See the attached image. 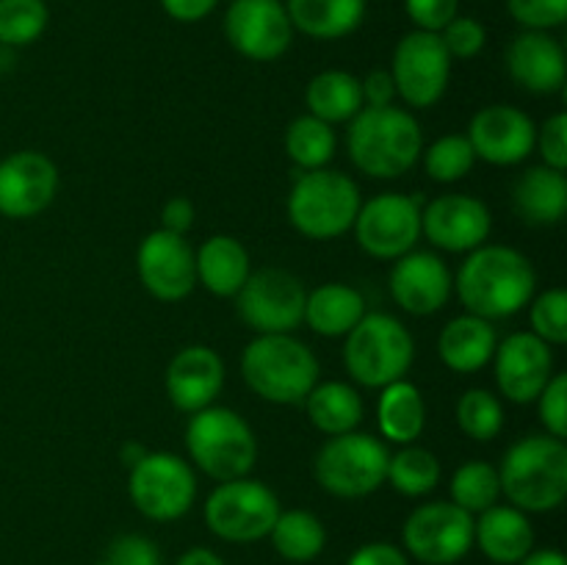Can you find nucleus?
I'll return each mask as SVG.
<instances>
[{
  "mask_svg": "<svg viewBox=\"0 0 567 565\" xmlns=\"http://www.w3.org/2000/svg\"><path fill=\"white\" fill-rule=\"evenodd\" d=\"M537 275L524 253L504 244H482L471 249L457 271V297L465 310L480 319H509L535 297Z\"/></svg>",
  "mask_w": 567,
  "mask_h": 565,
  "instance_id": "obj_1",
  "label": "nucleus"
},
{
  "mask_svg": "<svg viewBox=\"0 0 567 565\" xmlns=\"http://www.w3.org/2000/svg\"><path fill=\"white\" fill-rule=\"evenodd\" d=\"M347 147L349 158L363 175L391 181L413 170L424 150V136L419 120L410 111L396 105H363L349 120Z\"/></svg>",
  "mask_w": 567,
  "mask_h": 565,
  "instance_id": "obj_2",
  "label": "nucleus"
},
{
  "mask_svg": "<svg viewBox=\"0 0 567 565\" xmlns=\"http://www.w3.org/2000/svg\"><path fill=\"white\" fill-rule=\"evenodd\" d=\"M502 493L524 513H548L567 496V446L554 435H526L498 469Z\"/></svg>",
  "mask_w": 567,
  "mask_h": 565,
  "instance_id": "obj_3",
  "label": "nucleus"
},
{
  "mask_svg": "<svg viewBox=\"0 0 567 565\" xmlns=\"http://www.w3.org/2000/svg\"><path fill=\"white\" fill-rule=\"evenodd\" d=\"M241 377L249 391L271 404H302L319 382V360L313 349L291 332L258 336L241 355Z\"/></svg>",
  "mask_w": 567,
  "mask_h": 565,
  "instance_id": "obj_4",
  "label": "nucleus"
},
{
  "mask_svg": "<svg viewBox=\"0 0 567 565\" xmlns=\"http://www.w3.org/2000/svg\"><path fill=\"white\" fill-rule=\"evenodd\" d=\"M186 449L192 463L216 482L241 480L258 460V438L252 427L230 408L208 404L192 413L186 427Z\"/></svg>",
  "mask_w": 567,
  "mask_h": 565,
  "instance_id": "obj_5",
  "label": "nucleus"
},
{
  "mask_svg": "<svg viewBox=\"0 0 567 565\" xmlns=\"http://www.w3.org/2000/svg\"><path fill=\"white\" fill-rule=\"evenodd\" d=\"M360 203V188L352 177L321 166L297 175L288 194V219L305 238L330 242L352 230Z\"/></svg>",
  "mask_w": 567,
  "mask_h": 565,
  "instance_id": "obj_6",
  "label": "nucleus"
},
{
  "mask_svg": "<svg viewBox=\"0 0 567 565\" xmlns=\"http://www.w3.org/2000/svg\"><path fill=\"white\" fill-rule=\"evenodd\" d=\"M415 358V341L408 327L388 314H365L347 332L343 363L354 382L385 388L404 380Z\"/></svg>",
  "mask_w": 567,
  "mask_h": 565,
  "instance_id": "obj_7",
  "label": "nucleus"
},
{
  "mask_svg": "<svg viewBox=\"0 0 567 565\" xmlns=\"http://www.w3.org/2000/svg\"><path fill=\"white\" fill-rule=\"evenodd\" d=\"M388 460H391V452L380 438L352 430L324 441V446L316 454L313 474L316 482L332 496L363 499L382 487Z\"/></svg>",
  "mask_w": 567,
  "mask_h": 565,
  "instance_id": "obj_8",
  "label": "nucleus"
},
{
  "mask_svg": "<svg viewBox=\"0 0 567 565\" xmlns=\"http://www.w3.org/2000/svg\"><path fill=\"white\" fill-rule=\"evenodd\" d=\"M280 513L275 491L249 476L219 482L205 502V524L227 543H255L269 537Z\"/></svg>",
  "mask_w": 567,
  "mask_h": 565,
  "instance_id": "obj_9",
  "label": "nucleus"
},
{
  "mask_svg": "<svg viewBox=\"0 0 567 565\" xmlns=\"http://www.w3.org/2000/svg\"><path fill=\"white\" fill-rule=\"evenodd\" d=\"M305 291L302 280L286 269L249 271L247 282L236 294V308L244 325L258 336L271 332H293L305 321Z\"/></svg>",
  "mask_w": 567,
  "mask_h": 565,
  "instance_id": "obj_10",
  "label": "nucleus"
},
{
  "mask_svg": "<svg viewBox=\"0 0 567 565\" xmlns=\"http://www.w3.org/2000/svg\"><path fill=\"white\" fill-rule=\"evenodd\" d=\"M131 502L153 521H177L192 510L197 496V476L192 465L169 452H147L131 469L127 480Z\"/></svg>",
  "mask_w": 567,
  "mask_h": 565,
  "instance_id": "obj_11",
  "label": "nucleus"
},
{
  "mask_svg": "<svg viewBox=\"0 0 567 565\" xmlns=\"http://www.w3.org/2000/svg\"><path fill=\"white\" fill-rule=\"evenodd\" d=\"M388 72L396 83V97L413 109H430L446 94L452 55L441 33L410 31L399 39Z\"/></svg>",
  "mask_w": 567,
  "mask_h": 565,
  "instance_id": "obj_12",
  "label": "nucleus"
},
{
  "mask_svg": "<svg viewBox=\"0 0 567 565\" xmlns=\"http://www.w3.org/2000/svg\"><path fill=\"white\" fill-rule=\"evenodd\" d=\"M474 521L454 502L421 504L404 521V548L424 565H452L474 546Z\"/></svg>",
  "mask_w": 567,
  "mask_h": 565,
  "instance_id": "obj_13",
  "label": "nucleus"
},
{
  "mask_svg": "<svg viewBox=\"0 0 567 565\" xmlns=\"http://www.w3.org/2000/svg\"><path fill=\"white\" fill-rule=\"evenodd\" d=\"M352 230L360 249L371 258L396 260L419 244L421 205L396 192L377 194L369 203H360Z\"/></svg>",
  "mask_w": 567,
  "mask_h": 565,
  "instance_id": "obj_14",
  "label": "nucleus"
},
{
  "mask_svg": "<svg viewBox=\"0 0 567 565\" xmlns=\"http://www.w3.org/2000/svg\"><path fill=\"white\" fill-rule=\"evenodd\" d=\"M225 37L244 59L275 61L291 48L293 25L280 0H233Z\"/></svg>",
  "mask_w": 567,
  "mask_h": 565,
  "instance_id": "obj_15",
  "label": "nucleus"
},
{
  "mask_svg": "<svg viewBox=\"0 0 567 565\" xmlns=\"http://www.w3.org/2000/svg\"><path fill=\"white\" fill-rule=\"evenodd\" d=\"M136 269L142 286L161 302H181L197 286L192 244L186 236L169 230H153L144 236L136 253Z\"/></svg>",
  "mask_w": 567,
  "mask_h": 565,
  "instance_id": "obj_16",
  "label": "nucleus"
},
{
  "mask_svg": "<svg viewBox=\"0 0 567 565\" xmlns=\"http://www.w3.org/2000/svg\"><path fill=\"white\" fill-rule=\"evenodd\" d=\"M59 192V170L48 155L20 150L0 161V214L9 219H31L53 203Z\"/></svg>",
  "mask_w": 567,
  "mask_h": 565,
  "instance_id": "obj_17",
  "label": "nucleus"
},
{
  "mask_svg": "<svg viewBox=\"0 0 567 565\" xmlns=\"http://www.w3.org/2000/svg\"><path fill=\"white\" fill-rule=\"evenodd\" d=\"M491 210L471 194H441L421 208V236L446 253H471L491 236Z\"/></svg>",
  "mask_w": 567,
  "mask_h": 565,
  "instance_id": "obj_18",
  "label": "nucleus"
},
{
  "mask_svg": "<svg viewBox=\"0 0 567 565\" xmlns=\"http://www.w3.org/2000/svg\"><path fill=\"white\" fill-rule=\"evenodd\" d=\"M537 127L529 114L515 105L493 103L471 116L468 142L476 158L496 166H513L529 158L535 150Z\"/></svg>",
  "mask_w": 567,
  "mask_h": 565,
  "instance_id": "obj_19",
  "label": "nucleus"
},
{
  "mask_svg": "<svg viewBox=\"0 0 567 565\" xmlns=\"http://www.w3.org/2000/svg\"><path fill=\"white\" fill-rule=\"evenodd\" d=\"M496 386L509 402L529 404L554 377V355L535 332H513L496 343Z\"/></svg>",
  "mask_w": 567,
  "mask_h": 565,
  "instance_id": "obj_20",
  "label": "nucleus"
},
{
  "mask_svg": "<svg viewBox=\"0 0 567 565\" xmlns=\"http://www.w3.org/2000/svg\"><path fill=\"white\" fill-rule=\"evenodd\" d=\"M388 288H391L393 302L402 310L413 316H430L449 302L454 291V277L441 255L410 249L408 255L393 260Z\"/></svg>",
  "mask_w": 567,
  "mask_h": 565,
  "instance_id": "obj_21",
  "label": "nucleus"
},
{
  "mask_svg": "<svg viewBox=\"0 0 567 565\" xmlns=\"http://www.w3.org/2000/svg\"><path fill=\"white\" fill-rule=\"evenodd\" d=\"M225 386V363L205 343L183 347L166 366V397L183 413H197L216 402Z\"/></svg>",
  "mask_w": 567,
  "mask_h": 565,
  "instance_id": "obj_22",
  "label": "nucleus"
},
{
  "mask_svg": "<svg viewBox=\"0 0 567 565\" xmlns=\"http://www.w3.org/2000/svg\"><path fill=\"white\" fill-rule=\"evenodd\" d=\"M507 72L520 89L532 94L563 92L567 61L563 44L546 31H524L509 42Z\"/></svg>",
  "mask_w": 567,
  "mask_h": 565,
  "instance_id": "obj_23",
  "label": "nucleus"
},
{
  "mask_svg": "<svg viewBox=\"0 0 567 565\" xmlns=\"http://www.w3.org/2000/svg\"><path fill=\"white\" fill-rule=\"evenodd\" d=\"M474 543L498 565H518L535 548V530L524 510L493 504L474 521Z\"/></svg>",
  "mask_w": 567,
  "mask_h": 565,
  "instance_id": "obj_24",
  "label": "nucleus"
},
{
  "mask_svg": "<svg viewBox=\"0 0 567 565\" xmlns=\"http://www.w3.org/2000/svg\"><path fill=\"white\" fill-rule=\"evenodd\" d=\"M496 327L493 321L480 319L474 314L457 316L449 321L437 336V355L443 363L460 374H474L482 366H487L496 352Z\"/></svg>",
  "mask_w": 567,
  "mask_h": 565,
  "instance_id": "obj_25",
  "label": "nucleus"
},
{
  "mask_svg": "<svg viewBox=\"0 0 567 565\" xmlns=\"http://www.w3.org/2000/svg\"><path fill=\"white\" fill-rule=\"evenodd\" d=\"M194 266H197V282H203L205 291L214 297H236L252 271L247 247L225 233L208 238L194 253Z\"/></svg>",
  "mask_w": 567,
  "mask_h": 565,
  "instance_id": "obj_26",
  "label": "nucleus"
},
{
  "mask_svg": "<svg viewBox=\"0 0 567 565\" xmlns=\"http://www.w3.org/2000/svg\"><path fill=\"white\" fill-rule=\"evenodd\" d=\"M513 205L532 225H557L567 210L565 172L546 164L526 170L513 186Z\"/></svg>",
  "mask_w": 567,
  "mask_h": 565,
  "instance_id": "obj_27",
  "label": "nucleus"
},
{
  "mask_svg": "<svg viewBox=\"0 0 567 565\" xmlns=\"http://www.w3.org/2000/svg\"><path fill=\"white\" fill-rule=\"evenodd\" d=\"M286 11L293 31L332 42L358 31L365 17V0H288Z\"/></svg>",
  "mask_w": 567,
  "mask_h": 565,
  "instance_id": "obj_28",
  "label": "nucleus"
},
{
  "mask_svg": "<svg viewBox=\"0 0 567 565\" xmlns=\"http://www.w3.org/2000/svg\"><path fill=\"white\" fill-rule=\"evenodd\" d=\"M365 316V299L347 282H324L305 299V321L313 332L327 338L347 336Z\"/></svg>",
  "mask_w": 567,
  "mask_h": 565,
  "instance_id": "obj_29",
  "label": "nucleus"
},
{
  "mask_svg": "<svg viewBox=\"0 0 567 565\" xmlns=\"http://www.w3.org/2000/svg\"><path fill=\"white\" fill-rule=\"evenodd\" d=\"M380 402H377V424L385 441L391 443H413L424 432L426 404L419 388L408 380H396L391 386L380 388Z\"/></svg>",
  "mask_w": 567,
  "mask_h": 565,
  "instance_id": "obj_30",
  "label": "nucleus"
},
{
  "mask_svg": "<svg viewBox=\"0 0 567 565\" xmlns=\"http://www.w3.org/2000/svg\"><path fill=\"white\" fill-rule=\"evenodd\" d=\"M310 424L324 435H343L363 421V399L347 382H316L305 397Z\"/></svg>",
  "mask_w": 567,
  "mask_h": 565,
  "instance_id": "obj_31",
  "label": "nucleus"
},
{
  "mask_svg": "<svg viewBox=\"0 0 567 565\" xmlns=\"http://www.w3.org/2000/svg\"><path fill=\"white\" fill-rule=\"evenodd\" d=\"M310 114L327 125L349 122L360 109H363V89L360 78L343 70H324L310 78L308 92H305Z\"/></svg>",
  "mask_w": 567,
  "mask_h": 565,
  "instance_id": "obj_32",
  "label": "nucleus"
},
{
  "mask_svg": "<svg viewBox=\"0 0 567 565\" xmlns=\"http://www.w3.org/2000/svg\"><path fill=\"white\" fill-rule=\"evenodd\" d=\"M269 537L275 552L288 563H310L324 552L327 530L308 510H288L277 515Z\"/></svg>",
  "mask_w": 567,
  "mask_h": 565,
  "instance_id": "obj_33",
  "label": "nucleus"
},
{
  "mask_svg": "<svg viewBox=\"0 0 567 565\" xmlns=\"http://www.w3.org/2000/svg\"><path fill=\"white\" fill-rule=\"evenodd\" d=\"M336 131L313 114L297 116L286 131V153L299 172L321 170L336 155Z\"/></svg>",
  "mask_w": 567,
  "mask_h": 565,
  "instance_id": "obj_34",
  "label": "nucleus"
},
{
  "mask_svg": "<svg viewBox=\"0 0 567 565\" xmlns=\"http://www.w3.org/2000/svg\"><path fill=\"white\" fill-rule=\"evenodd\" d=\"M385 482H391L404 496H424L441 482V463L430 449L408 443L388 460Z\"/></svg>",
  "mask_w": 567,
  "mask_h": 565,
  "instance_id": "obj_35",
  "label": "nucleus"
},
{
  "mask_svg": "<svg viewBox=\"0 0 567 565\" xmlns=\"http://www.w3.org/2000/svg\"><path fill=\"white\" fill-rule=\"evenodd\" d=\"M452 502L463 507L465 513L476 515L485 513L487 507L498 502L502 496V480H498L496 465L485 463V460H471L463 463L452 476Z\"/></svg>",
  "mask_w": 567,
  "mask_h": 565,
  "instance_id": "obj_36",
  "label": "nucleus"
},
{
  "mask_svg": "<svg viewBox=\"0 0 567 565\" xmlns=\"http://www.w3.org/2000/svg\"><path fill=\"white\" fill-rule=\"evenodd\" d=\"M457 424L474 441H493L504 427V408L496 393L471 388L457 399Z\"/></svg>",
  "mask_w": 567,
  "mask_h": 565,
  "instance_id": "obj_37",
  "label": "nucleus"
},
{
  "mask_svg": "<svg viewBox=\"0 0 567 565\" xmlns=\"http://www.w3.org/2000/svg\"><path fill=\"white\" fill-rule=\"evenodd\" d=\"M44 0H0V44L22 48L37 42L48 28Z\"/></svg>",
  "mask_w": 567,
  "mask_h": 565,
  "instance_id": "obj_38",
  "label": "nucleus"
},
{
  "mask_svg": "<svg viewBox=\"0 0 567 565\" xmlns=\"http://www.w3.org/2000/svg\"><path fill=\"white\" fill-rule=\"evenodd\" d=\"M424 153V170L432 181L437 183H457L474 170L476 155L474 147L465 136H457V133H449V136H441L437 142H432L430 147L421 150Z\"/></svg>",
  "mask_w": 567,
  "mask_h": 565,
  "instance_id": "obj_39",
  "label": "nucleus"
},
{
  "mask_svg": "<svg viewBox=\"0 0 567 565\" xmlns=\"http://www.w3.org/2000/svg\"><path fill=\"white\" fill-rule=\"evenodd\" d=\"M532 332L548 347H565L567 343V294L563 288H548L535 297L529 310Z\"/></svg>",
  "mask_w": 567,
  "mask_h": 565,
  "instance_id": "obj_40",
  "label": "nucleus"
},
{
  "mask_svg": "<svg viewBox=\"0 0 567 565\" xmlns=\"http://www.w3.org/2000/svg\"><path fill=\"white\" fill-rule=\"evenodd\" d=\"M441 39L443 44H446L449 55L460 61H468L474 59V55H480L482 50H485V42H487V31L485 25H482L480 20H474V17H454L452 22H449L446 28L441 31Z\"/></svg>",
  "mask_w": 567,
  "mask_h": 565,
  "instance_id": "obj_41",
  "label": "nucleus"
},
{
  "mask_svg": "<svg viewBox=\"0 0 567 565\" xmlns=\"http://www.w3.org/2000/svg\"><path fill=\"white\" fill-rule=\"evenodd\" d=\"M507 9L526 31H548L567 20V0H507Z\"/></svg>",
  "mask_w": 567,
  "mask_h": 565,
  "instance_id": "obj_42",
  "label": "nucleus"
},
{
  "mask_svg": "<svg viewBox=\"0 0 567 565\" xmlns=\"http://www.w3.org/2000/svg\"><path fill=\"white\" fill-rule=\"evenodd\" d=\"M535 402H537V410H540V421L546 424L548 435L565 441L567 438V374H554Z\"/></svg>",
  "mask_w": 567,
  "mask_h": 565,
  "instance_id": "obj_43",
  "label": "nucleus"
},
{
  "mask_svg": "<svg viewBox=\"0 0 567 565\" xmlns=\"http://www.w3.org/2000/svg\"><path fill=\"white\" fill-rule=\"evenodd\" d=\"M535 147L540 150L543 161L551 170H567V114H554L543 122L535 136Z\"/></svg>",
  "mask_w": 567,
  "mask_h": 565,
  "instance_id": "obj_44",
  "label": "nucleus"
},
{
  "mask_svg": "<svg viewBox=\"0 0 567 565\" xmlns=\"http://www.w3.org/2000/svg\"><path fill=\"white\" fill-rule=\"evenodd\" d=\"M404 11L419 31L441 33L457 17L460 0H404Z\"/></svg>",
  "mask_w": 567,
  "mask_h": 565,
  "instance_id": "obj_45",
  "label": "nucleus"
},
{
  "mask_svg": "<svg viewBox=\"0 0 567 565\" xmlns=\"http://www.w3.org/2000/svg\"><path fill=\"white\" fill-rule=\"evenodd\" d=\"M111 565H161V552L144 535H122L109 548Z\"/></svg>",
  "mask_w": 567,
  "mask_h": 565,
  "instance_id": "obj_46",
  "label": "nucleus"
},
{
  "mask_svg": "<svg viewBox=\"0 0 567 565\" xmlns=\"http://www.w3.org/2000/svg\"><path fill=\"white\" fill-rule=\"evenodd\" d=\"M360 89H363V105H369V109L393 105V100H396V83L388 70H371L360 81Z\"/></svg>",
  "mask_w": 567,
  "mask_h": 565,
  "instance_id": "obj_47",
  "label": "nucleus"
},
{
  "mask_svg": "<svg viewBox=\"0 0 567 565\" xmlns=\"http://www.w3.org/2000/svg\"><path fill=\"white\" fill-rule=\"evenodd\" d=\"M347 565H410L408 554L396 548L393 543H365L349 557Z\"/></svg>",
  "mask_w": 567,
  "mask_h": 565,
  "instance_id": "obj_48",
  "label": "nucleus"
},
{
  "mask_svg": "<svg viewBox=\"0 0 567 565\" xmlns=\"http://www.w3.org/2000/svg\"><path fill=\"white\" fill-rule=\"evenodd\" d=\"M194 225V205L186 197H172L169 203L161 210V230L177 233V236H186Z\"/></svg>",
  "mask_w": 567,
  "mask_h": 565,
  "instance_id": "obj_49",
  "label": "nucleus"
},
{
  "mask_svg": "<svg viewBox=\"0 0 567 565\" xmlns=\"http://www.w3.org/2000/svg\"><path fill=\"white\" fill-rule=\"evenodd\" d=\"M219 0H161V9L177 22H199L216 9Z\"/></svg>",
  "mask_w": 567,
  "mask_h": 565,
  "instance_id": "obj_50",
  "label": "nucleus"
},
{
  "mask_svg": "<svg viewBox=\"0 0 567 565\" xmlns=\"http://www.w3.org/2000/svg\"><path fill=\"white\" fill-rule=\"evenodd\" d=\"M518 565H567V559L563 552H557V548H540V552L532 548Z\"/></svg>",
  "mask_w": 567,
  "mask_h": 565,
  "instance_id": "obj_51",
  "label": "nucleus"
},
{
  "mask_svg": "<svg viewBox=\"0 0 567 565\" xmlns=\"http://www.w3.org/2000/svg\"><path fill=\"white\" fill-rule=\"evenodd\" d=\"M177 565H225V563H221L219 554H214L210 548L194 546V548H188L181 559H177Z\"/></svg>",
  "mask_w": 567,
  "mask_h": 565,
  "instance_id": "obj_52",
  "label": "nucleus"
},
{
  "mask_svg": "<svg viewBox=\"0 0 567 565\" xmlns=\"http://www.w3.org/2000/svg\"><path fill=\"white\" fill-rule=\"evenodd\" d=\"M144 454H147V449H144L142 443H127V446L122 449V463H127L133 469V465H136Z\"/></svg>",
  "mask_w": 567,
  "mask_h": 565,
  "instance_id": "obj_53",
  "label": "nucleus"
},
{
  "mask_svg": "<svg viewBox=\"0 0 567 565\" xmlns=\"http://www.w3.org/2000/svg\"><path fill=\"white\" fill-rule=\"evenodd\" d=\"M97 565H111V563H109V559H103V563H97Z\"/></svg>",
  "mask_w": 567,
  "mask_h": 565,
  "instance_id": "obj_54",
  "label": "nucleus"
}]
</instances>
